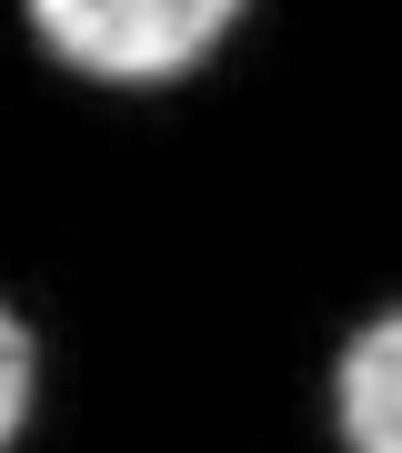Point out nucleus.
I'll use <instances>...</instances> for the list:
<instances>
[{
    "label": "nucleus",
    "mask_w": 402,
    "mask_h": 453,
    "mask_svg": "<svg viewBox=\"0 0 402 453\" xmlns=\"http://www.w3.org/2000/svg\"><path fill=\"white\" fill-rule=\"evenodd\" d=\"M31 372H41V353H31V333L0 312V443L20 434V413H31Z\"/></svg>",
    "instance_id": "nucleus-3"
},
{
    "label": "nucleus",
    "mask_w": 402,
    "mask_h": 453,
    "mask_svg": "<svg viewBox=\"0 0 402 453\" xmlns=\"http://www.w3.org/2000/svg\"><path fill=\"white\" fill-rule=\"evenodd\" d=\"M332 423L353 453H402V312L362 323L332 363Z\"/></svg>",
    "instance_id": "nucleus-2"
},
{
    "label": "nucleus",
    "mask_w": 402,
    "mask_h": 453,
    "mask_svg": "<svg viewBox=\"0 0 402 453\" xmlns=\"http://www.w3.org/2000/svg\"><path fill=\"white\" fill-rule=\"evenodd\" d=\"M31 20L91 81H171L222 50L241 0H31Z\"/></svg>",
    "instance_id": "nucleus-1"
}]
</instances>
